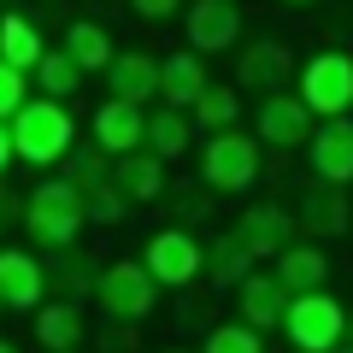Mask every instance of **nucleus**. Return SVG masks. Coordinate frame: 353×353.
Returning <instances> with one entry per match:
<instances>
[{
  "mask_svg": "<svg viewBox=\"0 0 353 353\" xmlns=\"http://www.w3.org/2000/svg\"><path fill=\"white\" fill-rule=\"evenodd\" d=\"M88 230V194L77 189L71 176H41L36 189L24 194V236L41 253H65L77 248Z\"/></svg>",
  "mask_w": 353,
  "mask_h": 353,
  "instance_id": "1",
  "label": "nucleus"
},
{
  "mask_svg": "<svg viewBox=\"0 0 353 353\" xmlns=\"http://www.w3.org/2000/svg\"><path fill=\"white\" fill-rule=\"evenodd\" d=\"M12 153H18V165H36V171L65 165L77 153V118H71V106L36 94V101L12 118Z\"/></svg>",
  "mask_w": 353,
  "mask_h": 353,
  "instance_id": "2",
  "label": "nucleus"
},
{
  "mask_svg": "<svg viewBox=\"0 0 353 353\" xmlns=\"http://www.w3.org/2000/svg\"><path fill=\"white\" fill-rule=\"evenodd\" d=\"M265 176V148L253 130H218L201 141V183L212 194H248Z\"/></svg>",
  "mask_w": 353,
  "mask_h": 353,
  "instance_id": "3",
  "label": "nucleus"
},
{
  "mask_svg": "<svg viewBox=\"0 0 353 353\" xmlns=\"http://www.w3.org/2000/svg\"><path fill=\"white\" fill-rule=\"evenodd\" d=\"M347 324L353 312L336 301L330 289H312V294H289V312H283V336H289L294 353H336L347 341Z\"/></svg>",
  "mask_w": 353,
  "mask_h": 353,
  "instance_id": "4",
  "label": "nucleus"
},
{
  "mask_svg": "<svg viewBox=\"0 0 353 353\" xmlns=\"http://www.w3.org/2000/svg\"><path fill=\"white\" fill-rule=\"evenodd\" d=\"M294 94L318 112V124H324V118H347L353 112V53L318 48L312 59H301V71H294Z\"/></svg>",
  "mask_w": 353,
  "mask_h": 353,
  "instance_id": "5",
  "label": "nucleus"
},
{
  "mask_svg": "<svg viewBox=\"0 0 353 353\" xmlns=\"http://www.w3.org/2000/svg\"><path fill=\"white\" fill-rule=\"evenodd\" d=\"M141 265L153 271L159 289H189L194 277H206V241L183 224H165L141 241Z\"/></svg>",
  "mask_w": 353,
  "mask_h": 353,
  "instance_id": "6",
  "label": "nucleus"
},
{
  "mask_svg": "<svg viewBox=\"0 0 353 353\" xmlns=\"http://www.w3.org/2000/svg\"><path fill=\"white\" fill-rule=\"evenodd\" d=\"M159 283H153V271L141 259H112L101 271V289H94V301H101V312L112 318V324H141V318H153V306H159Z\"/></svg>",
  "mask_w": 353,
  "mask_h": 353,
  "instance_id": "7",
  "label": "nucleus"
},
{
  "mask_svg": "<svg viewBox=\"0 0 353 353\" xmlns=\"http://www.w3.org/2000/svg\"><path fill=\"white\" fill-rule=\"evenodd\" d=\"M318 130V112L294 94V88H277V94H259V106H253V136H259V148H277V153H294L306 148Z\"/></svg>",
  "mask_w": 353,
  "mask_h": 353,
  "instance_id": "8",
  "label": "nucleus"
},
{
  "mask_svg": "<svg viewBox=\"0 0 353 353\" xmlns=\"http://www.w3.org/2000/svg\"><path fill=\"white\" fill-rule=\"evenodd\" d=\"M230 230L241 236V248H248L253 259H277L283 248H294V241H301V236H294V230H301V218H294L283 201H248V206H241V218H236Z\"/></svg>",
  "mask_w": 353,
  "mask_h": 353,
  "instance_id": "9",
  "label": "nucleus"
},
{
  "mask_svg": "<svg viewBox=\"0 0 353 353\" xmlns=\"http://www.w3.org/2000/svg\"><path fill=\"white\" fill-rule=\"evenodd\" d=\"M183 41L194 53L241 48V0H189L183 6Z\"/></svg>",
  "mask_w": 353,
  "mask_h": 353,
  "instance_id": "10",
  "label": "nucleus"
},
{
  "mask_svg": "<svg viewBox=\"0 0 353 353\" xmlns=\"http://www.w3.org/2000/svg\"><path fill=\"white\" fill-rule=\"evenodd\" d=\"M294 53L277 36H248V48H236V83H248V94H277L283 83H294Z\"/></svg>",
  "mask_w": 353,
  "mask_h": 353,
  "instance_id": "11",
  "label": "nucleus"
},
{
  "mask_svg": "<svg viewBox=\"0 0 353 353\" xmlns=\"http://www.w3.org/2000/svg\"><path fill=\"white\" fill-rule=\"evenodd\" d=\"M306 159L324 189H353V118H324L306 141Z\"/></svg>",
  "mask_w": 353,
  "mask_h": 353,
  "instance_id": "12",
  "label": "nucleus"
},
{
  "mask_svg": "<svg viewBox=\"0 0 353 353\" xmlns=\"http://www.w3.org/2000/svg\"><path fill=\"white\" fill-rule=\"evenodd\" d=\"M53 289V271L30 248H0V301L12 312H36Z\"/></svg>",
  "mask_w": 353,
  "mask_h": 353,
  "instance_id": "13",
  "label": "nucleus"
},
{
  "mask_svg": "<svg viewBox=\"0 0 353 353\" xmlns=\"http://www.w3.org/2000/svg\"><path fill=\"white\" fill-rule=\"evenodd\" d=\"M141 130H148V106H130V101H112L106 94L88 118V141L106 153V159H124V153L141 148Z\"/></svg>",
  "mask_w": 353,
  "mask_h": 353,
  "instance_id": "14",
  "label": "nucleus"
},
{
  "mask_svg": "<svg viewBox=\"0 0 353 353\" xmlns=\"http://www.w3.org/2000/svg\"><path fill=\"white\" fill-rule=\"evenodd\" d=\"M106 94L130 106H159V59L148 48H118V59L106 65Z\"/></svg>",
  "mask_w": 353,
  "mask_h": 353,
  "instance_id": "15",
  "label": "nucleus"
},
{
  "mask_svg": "<svg viewBox=\"0 0 353 353\" xmlns=\"http://www.w3.org/2000/svg\"><path fill=\"white\" fill-rule=\"evenodd\" d=\"M30 330H36L41 353H77L88 341V318H83V301H41L36 318H30Z\"/></svg>",
  "mask_w": 353,
  "mask_h": 353,
  "instance_id": "16",
  "label": "nucleus"
},
{
  "mask_svg": "<svg viewBox=\"0 0 353 353\" xmlns=\"http://www.w3.org/2000/svg\"><path fill=\"white\" fill-rule=\"evenodd\" d=\"M283 312H289V289H283L277 271H253V277L236 289V318L253 324L259 336H265V330H277Z\"/></svg>",
  "mask_w": 353,
  "mask_h": 353,
  "instance_id": "17",
  "label": "nucleus"
},
{
  "mask_svg": "<svg viewBox=\"0 0 353 353\" xmlns=\"http://www.w3.org/2000/svg\"><path fill=\"white\" fill-rule=\"evenodd\" d=\"M206 53H194V48H176V53H165L159 59V101L165 106H183L189 112L194 101L206 94Z\"/></svg>",
  "mask_w": 353,
  "mask_h": 353,
  "instance_id": "18",
  "label": "nucleus"
},
{
  "mask_svg": "<svg viewBox=\"0 0 353 353\" xmlns=\"http://www.w3.org/2000/svg\"><path fill=\"white\" fill-rule=\"evenodd\" d=\"M294 218H301V230L312 241H330V236H347L353 224V206H347V189H324L318 183L312 194H306L301 206H294Z\"/></svg>",
  "mask_w": 353,
  "mask_h": 353,
  "instance_id": "19",
  "label": "nucleus"
},
{
  "mask_svg": "<svg viewBox=\"0 0 353 353\" xmlns=\"http://www.w3.org/2000/svg\"><path fill=\"white\" fill-rule=\"evenodd\" d=\"M141 148H148V153H159L165 165H171V159H183V153L194 148V118L183 112V106H165V101H159V106L148 112V130H141Z\"/></svg>",
  "mask_w": 353,
  "mask_h": 353,
  "instance_id": "20",
  "label": "nucleus"
},
{
  "mask_svg": "<svg viewBox=\"0 0 353 353\" xmlns=\"http://www.w3.org/2000/svg\"><path fill=\"white\" fill-rule=\"evenodd\" d=\"M277 277L289 294H312V289H330V253L318 248V241H294V248H283L277 259Z\"/></svg>",
  "mask_w": 353,
  "mask_h": 353,
  "instance_id": "21",
  "label": "nucleus"
},
{
  "mask_svg": "<svg viewBox=\"0 0 353 353\" xmlns=\"http://www.w3.org/2000/svg\"><path fill=\"white\" fill-rule=\"evenodd\" d=\"M112 183H118L136 206H148V201H159V194H165L171 176H165V159H159V153L136 148V153H124V159H112Z\"/></svg>",
  "mask_w": 353,
  "mask_h": 353,
  "instance_id": "22",
  "label": "nucleus"
},
{
  "mask_svg": "<svg viewBox=\"0 0 353 353\" xmlns=\"http://www.w3.org/2000/svg\"><path fill=\"white\" fill-rule=\"evenodd\" d=\"M0 59L18 65V71H36L48 59V36L30 12H0Z\"/></svg>",
  "mask_w": 353,
  "mask_h": 353,
  "instance_id": "23",
  "label": "nucleus"
},
{
  "mask_svg": "<svg viewBox=\"0 0 353 353\" xmlns=\"http://www.w3.org/2000/svg\"><path fill=\"white\" fill-rule=\"evenodd\" d=\"M253 265H259V259H253V253L241 248V236H236V230H218V236H206V277H212L218 289H230V294H236L241 283L253 277Z\"/></svg>",
  "mask_w": 353,
  "mask_h": 353,
  "instance_id": "24",
  "label": "nucleus"
},
{
  "mask_svg": "<svg viewBox=\"0 0 353 353\" xmlns=\"http://www.w3.org/2000/svg\"><path fill=\"white\" fill-rule=\"evenodd\" d=\"M59 48L71 53V59L83 65L88 77H106V65L118 59L112 30H106V24H94V18H71V24H65V41H59Z\"/></svg>",
  "mask_w": 353,
  "mask_h": 353,
  "instance_id": "25",
  "label": "nucleus"
},
{
  "mask_svg": "<svg viewBox=\"0 0 353 353\" xmlns=\"http://www.w3.org/2000/svg\"><path fill=\"white\" fill-rule=\"evenodd\" d=\"M101 271H106V265L94 259V253H83V248L53 253V289H59V301H83V294H94V289H101Z\"/></svg>",
  "mask_w": 353,
  "mask_h": 353,
  "instance_id": "26",
  "label": "nucleus"
},
{
  "mask_svg": "<svg viewBox=\"0 0 353 353\" xmlns=\"http://www.w3.org/2000/svg\"><path fill=\"white\" fill-rule=\"evenodd\" d=\"M194 130L218 136V130H241V88L236 83H206V94L189 106Z\"/></svg>",
  "mask_w": 353,
  "mask_h": 353,
  "instance_id": "27",
  "label": "nucleus"
},
{
  "mask_svg": "<svg viewBox=\"0 0 353 353\" xmlns=\"http://www.w3.org/2000/svg\"><path fill=\"white\" fill-rule=\"evenodd\" d=\"M83 77H88V71H83L65 48H48V59L30 71V83H36V94H48V101H71L77 88H83Z\"/></svg>",
  "mask_w": 353,
  "mask_h": 353,
  "instance_id": "28",
  "label": "nucleus"
},
{
  "mask_svg": "<svg viewBox=\"0 0 353 353\" xmlns=\"http://www.w3.org/2000/svg\"><path fill=\"white\" fill-rule=\"evenodd\" d=\"M201 353H265V336L253 324H241V318H230V324H212L201 341Z\"/></svg>",
  "mask_w": 353,
  "mask_h": 353,
  "instance_id": "29",
  "label": "nucleus"
},
{
  "mask_svg": "<svg viewBox=\"0 0 353 353\" xmlns=\"http://www.w3.org/2000/svg\"><path fill=\"white\" fill-rule=\"evenodd\" d=\"M65 165H71L65 176H71V183H77L83 194H88V189H101V183H112V159H106V153L94 148V141H77V153H71Z\"/></svg>",
  "mask_w": 353,
  "mask_h": 353,
  "instance_id": "30",
  "label": "nucleus"
},
{
  "mask_svg": "<svg viewBox=\"0 0 353 353\" xmlns=\"http://www.w3.org/2000/svg\"><path fill=\"white\" fill-rule=\"evenodd\" d=\"M136 212V201H130L118 183H101V189H88V224H106V230H118L124 218Z\"/></svg>",
  "mask_w": 353,
  "mask_h": 353,
  "instance_id": "31",
  "label": "nucleus"
},
{
  "mask_svg": "<svg viewBox=\"0 0 353 353\" xmlns=\"http://www.w3.org/2000/svg\"><path fill=\"white\" fill-rule=\"evenodd\" d=\"M36 101V83H30V71H18V65L0 59V124H12L24 106Z\"/></svg>",
  "mask_w": 353,
  "mask_h": 353,
  "instance_id": "32",
  "label": "nucleus"
},
{
  "mask_svg": "<svg viewBox=\"0 0 353 353\" xmlns=\"http://www.w3.org/2000/svg\"><path fill=\"white\" fill-rule=\"evenodd\" d=\"M183 6H189V0H130V12H136L141 24H165V18H183Z\"/></svg>",
  "mask_w": 353,
  "mask_h": 353,
  "instance_id": "33",
  "label": "nucleus"
},
{
  "mask_svg": "<svg viewBox=\"0 0 353 353\" xmlns=\"http://www.w3.org/2000/svg\"><path fill=\"white\" fill-rule=\"evenodd\" d=\"M12 224H24V194L0 183V230H12Z\"/></svg>",
  "mask_w": 353,
  "mask_h": 353,
  "instance_id": "34",
  "label": "nucleus"
},
{
  "mask_svg": "<svg viewBox=\"0 0 353 353\" xmlns=\"http://www.w3.org/2000/svg\"><path fill=\"white\" fill-rule=\"evenodd\" d=\"M12 159H18V153H12V124H0V176L12 171Z\"/></svg>",
  "mask_w": 353,
  "mask_h": 353,
  "instance_id": "35",
  "label": "nucleus"
},
{
  "mask_svg": "<svg viewBox=\"0 0 353 353\" xmlns=\"http://www.w3.org/2000/svg\"><path fill=\"white\" fill-rule=\"evenodd\" d=\"M0 353H24V347H18V341H12V336H0Z\"/></svg>",
  "mask_w": 353,
  "mask_h": 353,
  "instance_id": "36",
  "label": "nucleus"
},
{
  "mask_svg": "<svg viewBox=\"0 0 353 353\" xmlns=\"http://www.w3.org/2000/svg\"><path fill=\"white\" fill-rule=\"evenodd\" d=\"M283 6H318V0H283Z\"/></svg>",
  "mask_w": 353,
  "mask_h": 353,
  "instance_id": "37",
  "label": "nucleus"
},
{
  "mask_svg": "<svg viewBox=\"0 0 353 353\" xmlns=\"http://www.w3.org/2000/svg\"><path fill=\"white\" fill-rule=\"evenodd\" d=\"M336 353H353V341H341V347H336Z\"/></svg>",
  "mask_w": 353,
  "mask_h": 353,
  "instance_id": "38",
  "label": "nucleus"
},
{
  "mask_svg": "<svg viewBox=\"0 0 353 353\" xmlns=\"http://www.w3.org/2000/svg\"><path fill=\"white\" fill-rule=\"evenodd\" d=\"M159 353H189V347H159Z\"/></svg>",
  "mask_w": 353,
  "mask_h": 353,
  "instance_id": "39",
  "label": "nucleus"
},
{
  "mask_svg": "<svg viewBox=\"0 0 353 353\" xmlns=\"http://www.w3.org/2000/svg\"><path fill=\"white\" fill-rule=\"evenodd\" d=\"M347 341H353V324H347Z\"/></svg>",
  "mask_w": 353,
  "mask_h": 353,
  "instance_id": "40",
  "label": "nucleus"
},
{
  "mask_svg": "<svg viewBox=\"0 0 353 353\" xmlns=\"http://www.w3.org/2000/svg\"><path fill=\"white\" fill-rule=\"evenodd\" d=\"M0 312H6V301H0Z\"/></svg>",
  "mask_w": 353,
  "mask_h": 353,
  "instance_id": "41",
  "label": "nucleus"
}]
</instances>
